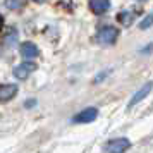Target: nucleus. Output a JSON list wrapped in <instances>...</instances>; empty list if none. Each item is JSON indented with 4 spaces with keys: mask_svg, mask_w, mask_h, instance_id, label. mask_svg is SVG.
<instances>
[{
    "mask_svg": "<svg viewBox=\"0 0 153 153\" xmlns=\"http://www.w3.org/2000/svg\"><path fill=\"white\" fill-rule=\"evenodd\" d=\"M16 42H17V31L16 29H9L4 35V45L5 47H14Z\"/></svg>",
    "mask_w": 153,
    "mask_h": 153,
    "instance_id": "9",
    "label": "nucleus"
},
{
    "mask_svg": "<svg viewBox=\"0 0 153 153\" xmlns=\"http://www.w3.org/2000/svg\"><path fill=\"white\" fill-rule=\"evenodd\" d=\"M152 21H153V16L148 14L145 19H143V21L139 22V28H141V29H148L150 26H152Z\"/></svg>",
    "mask_w": 153,
    "mask_h": 153,
    "instance_id": "12",
    "label": "nucleus"
},
{
    "mask_svg": "<svg viewBox=\"0 0 153 153\" xmlns=\"http://www.w3.org/2000/svg\"><path fill=\"white\" fill-rule=\"evenodd\" d=\"M2 26H4V19H2V16H0V29H2Z\"/></svg>",
    "mask_w": 153,
    "mask_h": 153,
    "instance_id": "13",
    "label": "nucleus"
},
{
    "mask_svg": "<svg viewBox=\"0 0 153 153\" xmlns=\"http://www.w3.org/2000/svg\"><path fill=\"white\" fill-rule=\"evenodd\" d=\"M5 7L10 9V10H16V9L22 7V2L21 0H5Z\"/></svg>",
    "mask_w": 153,
    "mask_h": 153,
    "instance_id": "11",
    "label": "nucleus"
},
{
    "mask_svg": "<svg viewBox=\"0 0 153 153\" xmlns=\"http://www.w3.org/2000/svg\"><path fill=\"white\" fill-rule=\"evenodd\" d=\"M117 38H119V31L115 28H112V26H103V28L98 29L97 40L102 45H112V43H115Z\"/></svg>",
    "mask_w": 153,
    "mask_h": 153,
    "instance_id": "2",
    "label": "nucleus"
},
{
    "mask_svg": "<svg viewBox=\"0 0 153 153\" xmlns=\"http://www.w3.org/2000/svg\"><path fill=\"white\" fill-rule=\"evenodd\" d=\"M35 71H36V64L31 62V60H26V62L16 65L14 71H12V74H14L16 79H21V81H24V79H26V77H29V74H31V72H35Z\"/></svg>",
    "mask_w": 153,
    "mask_h": 153,
    "instance_id": "3",
    "label": "nucleus"
},
{
    "mask_svg": "<svg viewBox=\"0 0 153 153\" xmlns=\"http://www.w3.org/2000/svg\"><path fill=\"white\" fill-rule=\"evenodd\" d=\"M17 95L16 84H0V102H9Z\"/></svg>",
    "mask_w": 153,
    "mask_h": 153,
    "instance_id": "6",
    "label": "nucleus"
},
{
    "mask_svg": "<svg viewBox=\"0 0 153 153\" xmlns=\"http://www.w3.org/2000/svg\"><path fill=\"white\" fill-rule=\"evenodd\" d=\"M90 9L95 14H105L110 9V0H90Z\"/></svg>",
    "mask_w": 153,
    "mask_h": 153,
    "instance_id": "8",
    "label": "nucleus"
},
{
    "mask_svg": "<svg viewBox=\"0 0 153 153\" xmlns=\"http://www.w3.org/2000/svg\"><path fill=\"white\" fill-rule=\"evenodd\" d=\"M119 21L122 22V24H126V26H129L132 22V12H129V10L127 12H120L119 14Z\"/></svg>",
    "mask_w": 153,
    "mask_h": 153,
    "instance_id": "10",
    "label": "nucleus"
},
{
    "mask_svg": "<svg viewBox=\"0 0 153 153\" xmlns=\"http://www.w3.org/2000/svg\"><path fill=\"white\" fill-rule=\"evenodd\" d=\"M97 115H98V110H97V108L88 107V108L81 110L79 114H76L72 120H74V122H79V124H88V122H93V120L97 119Z\"/></svg>",
    "mask_w": 153,
    "mask_h": 153,
    "instance_id": "4",
    "label": "nucleus"
},
{
    "mask_svg": "<svg viewBox=\"0 0 153 153\" xmlns=\"http://www.w3.org/2000/svg\"><path fill=\"white\" fill-rule=\"evenodd\" d=\"M33 2H36V4H42V2H45V0H33Z\"/></svg>",
    "mask_w": 153,
    "mask_h": 153,
    "instance_id": "14",
    "label": "nucleus"
},
{
    "mask_svg": "<svg viewBox=\"0 0 153 153\" xmlns=\"http://www.w3.org/2000/svg\"><path fill=\"white\" fill-rule=\"evenodd\" d=\"M38 53H40V50H38V47L35 43L26 42L21 45V55L24 59H35V57H38Z\"/></svg>",
    "mask_w": 153,
    "mask_h": 153,
    "instance_id": "7",
    "label": "nucleus"
},
{
    "mask_svg": "<svg viewBox=\"0 0 153 153\" xmlns=\"http://www.w3.org/2000/svg\"><path fill=\"white\" fill-rule=\"evenodd\" d=\"M129 148H131V141L127 138H115V139H110L105 145L103 152L105 153H126Z\"/></svg>",
    "mask_w": 153,
    "mask_h": 153,
    "instance_id": "1",
    "label": "nucleus"
},
{
    "mask_svg": "<svg viewBox=\"0 0 153 153\" xmlns=\"http://www.w3.org/2000/svg\"><path fill=\"white\" fill-rule=\"evenodd\" d=\"M150 91H152V83H146L145 86H141V90L136 91V93L132 95L131 102H129V105H127V107H129V108H132L134 105H138L141 100H145V98L150 95Z\"/></svg>",
    "mask_w": 153,
    "mask_h": 153,
    "instance_id": "5",
    "label": "nucleus"
},
{
    "mask_svg": "<svg viewBox=\"0 0 153 153\" xmlns=\"http://www.w3.org/2000/svg\"><path fill=\"white\" fill-rule=\"evenodd\" d=\"M141 2H143V0H141Z\"/></svg>",
    "mask_w": 153,
    "mask_h": 153,
    "instance_id": "15",
    "label": "nucleus"
}]
</instances>
